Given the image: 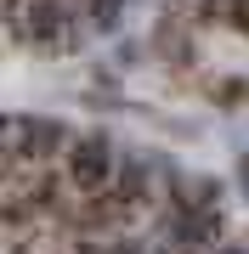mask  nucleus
<instances>
[{
    "instance_id": "1",
    "label": "nucleus",
    "mask_w": 249,
    "mask_h": 254,
    "mask_svg": "<svg viewBox=\"0 0 249 254\" xmlns=\"http://www.w3.org/2000/svg\"><path fill=\"white\" fill-rule=\"evenodd\" d=\"M63 136L68 130L57 125V119H6V136L0 141H6L17 158H51L57 147H63Z\"/></svg>"
},
{
    "instance_id": "2",
    "label": "nucleus",
    "mask_w": 249,
    "mask_h": 254,
    "mask_svg": "<svg viewBox=\"0 0 249 254\" xmlns=\"http://www.w3.org/2000/svg\"><path fill=\"white\" fill-rule=\"evenodd\" d=\"M68 164H74V181H80L85 192H96L102 181H108V170H113V147H108V136H96V130H91V136H80Z\"/></svg>"
},
{
    "instance_id": "3",
    "label": "nucleus",
    "mask_w": 249,
    "mask_h": 254,
    "mask_svg": "<svg viewBox=\"0 0 249 254\" xmlns=\"http://www.w3.org/2000/svg\"><path fill=\"white\" fill-rule=\"evenodd\" d=\"M63 28H68V17H63L57 0H23L17 6V34L23 40H57Z\"/></svg>"
},
{
    "instance_id": "4",
    "label": "nucleus",
    "mask_w": 249,
    "mask_h": 254,
    "mask_svg": "<svg viewBox=\"0 0 249 254\" xmlns=\"http://www.w3.org/2000/svg\"><path fill=\"white\" fill-rule=\"evenodd\" d=\"M170 232H175V243H181V249L215 243V237H221V215H215V209H181Z\"/></svg>"
},
{
    "instance_id": "5",
    "label": "nucleus",
    "mask_w": 249,
    "mask_h": 254,
    "mask_svg": "<svg viewBox=\"0 0 249 254\" xmlns=\"http://www.w3.org/2000/svg\"><path fill=\"white\" fill-rule=\"evenodd\" d=\"M142 192H148V170H142L136 158H125V170H119V203H142Z\"/></svg>"
},
{
    "instance_id": "6",
    "label": "nucleus",
    "mask_w": 249,
    "mask_h": 254,
    "mask_svg": "<svg viewBox=\"0 0 249 254\" xmlns=\"http://www.w3.org/2000/svg\"><path fill=\"white\" fill-rule=\"evenodd\" d=\"M91 23H96V28H113V23H119V0H96Z\"/></svg>"
},
{
    "instance_id": "7",
    "label": "nucleus",
    "mask_w": 249,
    "mask_h": 254,
    "mask_svg": "<svg viewBox=\"0 0 249 254\" xmlns=\"http://www.w3.org/2000/svg\"><path fill=\"white\" fill-rule=\"evenodd\" d=\"M238 181H244V192H249V153L238 158Z\"/></svg>"
},
{
    "instance_id": "8",
    "label": "nucleus",
    "mask_w": 249,
    "mask_h": 254,
    "mask_svg": "<svg viewBox=\"0 0 249 254\" xmlns=\"http://www.w3.org/2000/svg\"><path fill=\"white\" fill-rule=\"evenodd\" d=\"M221 254H244V249H221Z\"/></svg>"
},
{
    "instance_id": "9",
    "label": "nucleus",
    "mask_w": 249,
    "mask_h": 254,
    "mask_svg": "<svg viewBox=\"0 0 249 254\" xmlns=\"http://www.w3.org/2000/svg\"><path fill=\"white\" fill-rule=\"evenodd\" d=\"M165 254H170V249H165ZM175 254H187V249H175Z\"/></svg>"
}]
</instances>
